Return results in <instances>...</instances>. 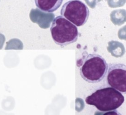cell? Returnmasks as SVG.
I'll return each mask as SVG.
<instances>
[{"label":"cell","instance_id":"cell-4","mask_svg":"<svg viewBox=\"0 0 126 115\" xmlns=\"http://www.w3.org/2000/svg\"><path fill=\"white\" fill-rule=\"evenodd\" d=\"M87 5L80 0H69L63 5L61 15L76 27L84 25L89 17Z\"/></svg>","mask_w":126,"mask_h":115},{"label":"cell","instance_id":"cell-5","mask_svg":"<svg viewBox=\"0 0 126 115\" xmlns=\"http://www.w3.org/2000/svg\"><path fill=\"white\" fill-rule=\"evenodd\" d=\"M107 81L110 87L118 91L126 92V66L122 63L108 64Z\"/></svg>","mask_w":126,"mask_h":115},{"label":"cell","instance_id":"cell-1","mask_svg":"<svg viewBox=\"0 0 126 115\" xmlns=\"http://www.w3.org/2000/svg\"><path fill=\"white\" fill-rule=\"evenodd\" d=\"M80 74L85 81L97 83L106 75L108 64L105 59L97 54H89L84 51L81 57L76 61Z\"/></svg>","mask_w":126,"mask_h":115},{"label":"cell","instance_id":"cell-6","mask_svg":"<svg viewBox=\"0 0 126 115\" xmlns=\"http://www.w3.org/2000/svg\"><path fill=\"white\" fill-rule=\"evenodd\" d=\"M35 4L37 7L45 12H53L57 10L61 5L63 0H35Z\"/></svg>","mask_w":126,"mask_h":115},{"label":"cell","instance_id":"cell-9","mask_svg":"<svg viewBox=\"0 0 126 115\" xmlns=\"http://www.w3.org/2000/svg\"><path fill=\"white\" fill-rule=\"evenodd\" d=\"M5 41V36L0 33V50L1 49L3 46V45Z\"/></svg>","mask_w":126,"mask_h":115},{"label":"cell","instance_id":"cell-3","mask_svg":"<svg viewBox=\"0 0 126 115\" xmlns=\"http://www.w3.org/2000/svg\"><path fill=\"white\" fill-rule=\"evenodd\" d=\"M50 32L54 42L62 47L75 42L79 35L77 27L62 16L54 19Z\"/></svg>","mask_w":126,"mask_h":115},{"label":"cell","instance_id":"cell-8","mask_svg":"<svg viewBox=\"0 0 126 115\" xmlns=\"http://www.w3.org/2000/svg\"><path fill=\"white\" fill-rule=\"evenodd\" d=\"M94 115H122L116 110L109 112H96Z\"/></svg>","mask_w":126,"mask_h":115},{"label":"cell","instance_id":"cell-2","mask_svg":"<svg viewBox=\"0 0 126 115\" xmlns=\"http://www.w3.org/2000/svg\"><path fill=\"white\" fill-rule=\"evenodd\" d=\"M124 101V95L111 87L97 89L85 99L86 104L94 106L98 111L103 112L116 110Z\"/></svg>","mask_w":126,"mask_h":115},{"label":"cell","instance_id":"cell-7","mask_svg":"<svg viewBox=\"0 0 126 115\" xmlns=\"http://www.w3.org/2000/svg\"><path fill=\"white\" fill-rule=\"evenodd\" d=\"M20 41L16 39H12L6 42V45L5 47V49L9 50L20 49Z\"/></svg>","mask_w":126,"mask_h":115}]
</instances>
